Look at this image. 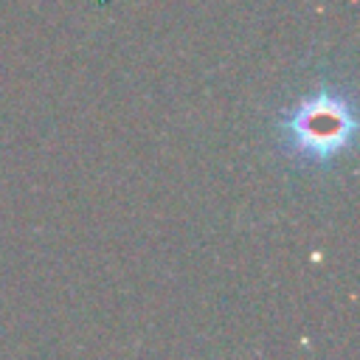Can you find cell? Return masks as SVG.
<instances>
[{
    "instance_id": "6da1fadb",
    "label": "cell",
    "mask_w": 360,
    "mask_h": 360,
    "mask_svg": "<svg viewBox=\"0 0 360 360\" xmlns=\"http://www.w3.org/2000/svg\"><path fill=\"white\" fill-rule=\"evenodd\" d=\"M354 132V112L349 96L338 90H315L281 115V138L287 149L309 163L335 160Z\"/></svg>"
}]
</instances>
